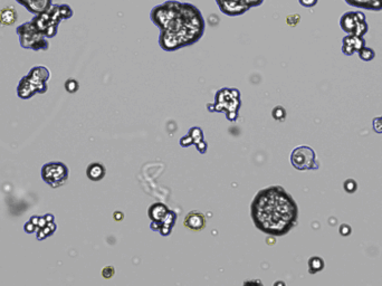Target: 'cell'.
Instances as JSON below:
<instances>
[{"instance_id": "5bb4252c", "label": "cell", "mask_w": 382, "mask_h": 286, "mask_svg": "<svg viewBox=\"0 0 382 286\" xmlns=\"http://www.w3.org/2000/svg\"><path fill=\"white\" fill-rule=\"evenodd\" d=\"M17 19L18 14L13 6L0 9V25L2 26H12L17 22Z\"/></svg>"}, {"instance_id": "6da1fadb", "label": "cell", "mask_w": 382, "mask_h": 286, "mask_svg": "<svg viewBox=\"0 0 382 286\" xmlns=\"http://www.w3.org/2000/svg\"><path fill=\"white\" fill-rule=\"evenodd\" d=\"M150 18L160 29L159 45L166 51H175L198 43L205 33L203 14L189 3L167 0L152 8Z\"/></svg>"}, {"instance_id": "8992f818", "label": "cell", "mask_w": 382, "mask_h": 286, "mask_svg": "<svg viewBox=\"0 0 382 286\" xmlns=\"http://www.w3.org/2000/svg\"><path fill=\"white\" fill-rule=\"evenodd\" d=\"M70 170L67 165L59 161H53L43 165L42 178L51 188H59L69 179Z\"/></svg>"}, {"instance_id": "1f68e13d", "label": "cell", "mask_w": 382, "mask_h": 286, "mask_svg": "<svg viewBox=\"0 0 382 286\" xmlns=\"http://www.w3.org/2000/svg\"><path fill=\"white\" fill-rule=\"evenodd\" d=\"M113 217H114V219L116 221H120V220L123 219V218H124V215H123L122 211H115L114 215H113Z\"/></svg>"}, {"instance_id": "7402d4cb", "label": "cell", "mask_w": 382, "mask_h": 286, "mask_svg": "<svg viewBox=\"0 0 382 286\" xmlns=\"http://www.w3.org/2000/svg\"><path fill=\"white\" fill-rule=\"evenodd\" d=\"M79 87H80L79 83H77V81L74 79H69L65 82V88L69 93H76L77 91H79Z\"/></svg>"}, {"instance_id": "9c48e42d", "label": "cell", "mask_w": 382, "mask_h": 286, "mask_svg": "<svg viewBox=\"0 0 382 286\" xmlns=\"http://www.w3.org/2000/svg\"><path fill=\"white\" fill-rule=\"evenodd\" d=\"M206 223H207V220H206V217L200 211H190L189 214L185 216L184 220H183V225L184 227H187L188 230L194 231V232H200L203 231L206 227Z\"/></svg>"}, {"instance_id": "484cf974", "label": "cell", "mask_w": 382, "mask_h": 286, "mask_svg": "<svg viewBox=\"0 0 382 286\" xmlns=\"http://www.w3.org/2000/svg\"><path fill=\"white\" fill-rule=\"evenodd\" d=\"M373 130L378 134L382 133V117L373 119Z\"/></svg>"}, {"instance_id": "e0dca14e", "label": "cell", "mask_w": 382, "mask_h": 286, "mask_svg": "<svg viewBox=\"0 0 382 286\" xmlns=\"http://www.w3.org/2000/svg\"><path fill=\"white\" fill-rule=\"evenodd\" d=\"M56 228H57V226H56V223L54 221L47 222V225H46L45 227L38 228V230L36 231V233H37V239L38 241H43V239L50 237L55 233Z\"/></svg>"}, {"instance_id": "7a4b0ae2", "label": "cell", "mask_w": 382, "mask_h": 286, "mask_svg": "<svg viewBox=\"0 0 382 286\" xmlns=\"http://www.w3.org/2000/svg\"><path fill=\"white\" fill-rule=\"evenodd\" d=\"M250 215L257 230L281 237L296 226L298 207L283 187L272 186L257 192L251 201Z\"/></svg>"}, {"instance_id": "e575fe53", "label": "cell", "mask_w": 382, "mask_h": 286, "mask_svg": "<svg viewBox=\"0 0 382 286\" xmlns=\"http://www.w3.org/2000/svg\"><path fill=\"white\" fill-rule=\"evenodd\" d=\"M17 2H18L20 5H23V6H25V4L27 3L28 0H17Z\"/></svg>"}, {"instance_id": "603a6c76", "label": "cell", "mask_w": 382, "mask_h": 286, "mask_svg": "<svg viewBox=\"0 0 382 286\" xmlns=\"http://www.w3.org/2000/svg\"><path fill=\"white\" fill-rule=\"evenodd\" d=\"M343 187H344L345 192H348V194H353V192H355L358 189V184L355 183L353 179H348L347 181H344Z\"/></svg>"}, {"instance_id": "4fadbf2b", "label": "cell", "mask_w": 382, "mask_h": 286, "mask_svg": "<svg viewBox=\"0 0 382 286\" xmlns=\"http://www.w3.org/2000/svg\"><path fill=\"white\" fill-rule=\"evenodd\" d=\"M106 169L100 162H93L86 169L87 178L92 181H100L105 177Z\"/></svg>"}, {"instance_id": "d6a6232c", "label": "cell", "mask_w": 382, "mask_h": 286, "mask_svg": "<svg viewBox=\"0 0 382 286\" xmlns=\"http://www.w3.org/2000/svg\"><path fill=\"white\" fill-rule=\"evenodd\" d=\"M29 220L32 221L36 227H37V225H38V220H39V216H33L32 218H30Z\"/></svg>"}, {"instance_id": "f1b7e54d", "label": "cell", "mask_w": 382, "mask_h": 286, "mask_svg": "<svg viewBox=\"0 0 382 286\" xmlns=\"http://www.w3.org/2000/svg\"><path fill=\"white\" fill-rule=\"evenodd\" d=\"M340 234L342 236H349L351 234V227L348 226L347 223H343V225L340 226Z\"/></svg>"}, {"instance_id": "4dcf8cb0", "label": "cell", "mask_w": 382, "mask_h": 286, "mask_svg": "<svg viewBox=\"0 0 382 286\" xmlns=\"http://www.w3.org/2000/svg\"><path fill=\"white\" fill-rule=\"evenodd\" d=\"M216 3L217 4L218 3H234V4H238V5H241V6H245L246 8H248L245 5V0H216Z\"/></svg>"}, {"instance_id": "83f0119b", "label": "cell", "mask_w": 382, "mask_h": 286, "mask_svg": "<svg viewBox=\"0 0 382 286\" xmlns=\"http://www.w3.org/2000/svg\"><path fill=\"white\" fill-rule=\"evenodd\" d=\"M24 230H25V232L27 233V234H33V233H36V231H37V227H36L34 225V223L29 220L27 223H25Z\"/></svg>"}, {"instance_id": "277c9868", "label": "cell", "mask_w": 382, "mask_h": 286, "mask_svg": "<svg viewBox=\"0 0 382 286\" xmlns=\"http://www.w3.org/2000/svg\"><path fill=\"white\" fill-rule=\"evenodd\" d=\"M16 32L19 35V41L22 47L33 50L48 49L49 44L45 35L40 33L32 22L20 25L16 29Z\"/></svg>"}, {"instance_id": "44dd1931", "label": "cell", "mask_w": 382, "mask_h": 286, "mask_svg": "<svg viewBox=\"0 0 382 286\" xmlns=\"http://www.w3.org/2000/svg\"><path fill=\"white\" fill-rule=\"evenodd\" d=\"M272 114L273 118H274L276 121H284L286 118V111L283 106H276L274 110H273Z\"/></svg>"}, {"instance_id": "f546056e", "label": "cell", "mask_w": 382, "mask_h": 286, "mask_svg": "<svg viewBox=\"0 0 382 286\" xmlns=\"http://www.w3.org/2000/svg\"><path fill=\"white\" fill-rule=\"evenodd\" d=\"M180 144H181L182 147H189L190 144H194V141H193V139H191L190 135L188 134L187 137H184L180 140Z\"/></svg>"}, {"instance_id": "cb8c5ba5", "label": "cell", "mask_w": 382, "mask_h": 286, "mask_svg": "<svg viewBox=\"0 0 382 286\" xmlns=\"http://www.w3.org/2000/svg\"><path fill=\"white\" fill-rule=\"evenodd\" d=\"M114 275H115V269L113 266H110V265H108V266H105L102 270V276L106 279L112 278Z\"/></svg>"}, {"instance_id": "d6986e66", "label": "cell", "mask_w": 382, "mask_h": 286, "mask_svg": "<svg viewBox=\"0 0 382 286\" xmlns=\"http://www.w3.org/2000/svg\"><path fill=\"white\" fill-rule=\"evenodd\" d=\"M188 134L190 135L191 139H193L194 144L198 143V142H200V141H203V140H204L203 130L199 129V128H197V127H195V128L191 129Z\"/></svg>"}, {"instance_id": "3957f363", "label": "cell", "mask_w": 382, "mask_h": 286, "mask_svg": "<svg viewBox=\"0 0 382 286\" xmlns=\"http://www.w3.org/2000/svg\"><path fill=\"white\" fill-rule=\"evenodd\" d=\"M215 98V111L225 112L229 121L237 120L240 106V94L237 88H221L216 93Z\"/></svg>"}, {"instance_id": "9a60e30c", "label": "cell", "mask_w": 382, "mask_h": 286, "mask_svg": "<svg viewBox=\"0 0 382 286\" xmlns=\"http://www.w3.org/2000/svg\"><path fill=\"white\" fill-rule=\"evenodd\" d=\"M28 75L30 77H33V79H35V80L42 81V82H47L49 79V76H50L49 71L44 66L34 67V69L30 70Z\"/></svg>"}, {"instance_id": "7c38bea8", "label": "cell", "mask_w": 382, "mask_h": 286, "mask_svg": "<svg viewBox=\"0 0 382 286\" xmlns=\"http://www.w3.org/2000/svg\"><path fill=\"white\" fill-rule=\"evenodd\" d=\"M51 6H53L51 0H28V2L25 4L24 7H26L28 12L37 15L40 13L47 12Z\"/></svg>"}, {"instance_id": "ac0fdd59", "label": "cell", "mask_w": 382, "mask_h": 286, "mask_svg": "<svg viewBox=\"0 0 382 286\" xmlns=\"http://www.w3.org/2000/svg\"><path fill=\"white\" fill-rule=\"evenodd\" d=\"M359 59L363 62H371L374 60L375 57V51L371 47H368V46H364V47L361 48L358 51Z\"/></svg>"}, {"instance_id": "30bf717a", "label": "cell", "mask_w": 382, "mask_h": 286, "mask_svg": "<svg viewBox=\"0 0 382 286\" xmlns=\"http://www.w3.org/2000/svg\"><path fill=\"white\" fill-rule=\"evenodd\" d=\"M17 93L19 97L24 98V100H27V98H30L35 94H37L38 88L37 85H36V83L32 79H29L27 75L23 77L22 81H20L17 88Z\"/></svg>"}, {"instance_id": "4316f807", "label": "cell", "mask_w": 382, "mask_h": 286, "mask_svg": "<svg viewBox=\"0 0 382 286\" xmlns=\"http://www.w3.org/2000/svg\"><path fill=\"white\" fill-rule=\"evenodd\" d=\"M263 3H264V0H245V5L249 9L252 7L261 6V5H263Z\"/></svg>"}, {"instance_id": "ffe728a7", "label": "cell", "mask_w": 382, "mask_h": 286, "mask_svg": "<svg viewBox=\"0 0 382 286\" xmlns=\"http://www.w3.org/2000/svg\"><path fill=\"white\" fill-rule=\"evenodd\" d=\"M59 14L61 18L64 19H70L72 18V16H73V9L71 8V6H69V5L66 4H63V5H59Z\"/></svg>"}, {"instance_id": "5b68a950", "label": "cell", "mask_w": 382, "mask_h": 286, "mask_svg": "<svg viewBox=\"0 0 382 286\" xmlns=\"http://www.w3.org/2000/svg\"><path fill=\"white\" fill-rule=\"evenodd\" d=\"M341 29L347 35H357L364 37L369 32V24L361 10H349L339 19Z\"/></svg>"}, {"instance_id": "836d02e7", "label": "cell", "mask_w": 382, "mask_h": 286, "mask_svg": "<svg viewBox=\"0 0 382 286\" xmlns=\"http://www.w3.org/2000/svg\"><path fill=\"white\" fill-rule=\"evenodd\" d=\"M44 217H45V219L47 220V222H51V221H54V219H55V217L51 214H47V215H45Z\"/></svg>"}, {"instance_id": "ba28073f", "label": "cell", "mask_w": 382, "mask_h": 286, "mask_svg": "<svg viewBox=\"0 0 382 286\" xmlns=\"http://www.w3.org/2000/svg\"><path fill=\"white\" fill-rule=\"evenodd\" d=\"M365 45L366 41L364 37L357 35H347L342 39V47H341V49H342V53L345 56H352L355 53H358Z\"/></svg>"}, {"instance_id": "d590c367", "label": "cell", "mask_w": 382, "mask_h": 286, "mask_svg": "<svg viewBox=\"0 0 382 286\" xmlns=\"http://www.w3.org/2000/svg\"><path fill=\"white\" fill-rule=\"evenodd\" d=\"M378 2L380 3V5H381V6H382V0H378Z\"/></svg>"}, {"instance_id": "2e32d148", "label": "cell", "mask_w": 382, "mask_h": 286, "mask_svg": "<svg viewBox=\"0 0 382 286\" xmlns=\"http://www.w3.org/2000/svg\"><path fill=\"white\" fill-rule=\"evenodd\" d=\"M308 273L309 274H316L319 272L323 270L325 264L323 258L319 257V256H313L308 259Z\"/></svg>"}, {"instance_id": "8fae6325", "label": "cell", "mask_w": 382, "mask_h": 286, "mask_svg": "<svg viewBox=\"0 0 382 286\" xmlns=\"http://www.w3.org/2000/svg\"><path fill=\"white\" fill-rule=\"evenodd\" d=\"M169 212H170V209L166 205L161 204V202H157V204H153L150 206L148 210V215L152 221L162 222L164 220V218L168 216Z\"/></svg>"}, {"instance_id": "52a82bcc", "label": "cell", "mask_w": 382, "mask_h": 286, "mask_svg": "<svg viewBox=\"0 0 382 286\" xmlns=\"http://www.w3.org/2000/svg\"><path fill=\"white\" fill-rule=\"evenodd\" d=\"M290 160L293 167L298 171L319 170L320 168L315 151L307 145H301L294 149Z\"/></svg>"}, {"instance_id": "d4e9b609", "label": "cell", "mask_w": 382, "mask_h": 286, "mask_svg": "<svg viewBox=\"0 0 382 286\" xmlns=\"http://www.w3.org/2000/svg\"><path fill=\"white\" fill-rule=\"evenodd\" d=\"M298 4L304 8H313L319 4V0H298Z\"/></svg>"}]
</instances>
